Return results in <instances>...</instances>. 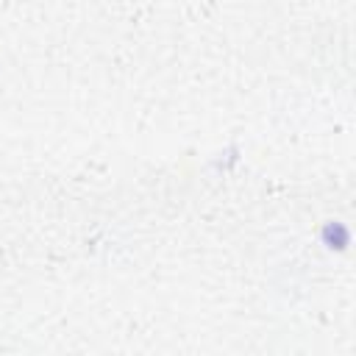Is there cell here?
Segmentation results:
<instances>
[{"mask_svg":"<svg viewBox=\"0 0 356 356\" xmlns=\"http://www.w3.org/2000/svg\"><path fill=\"white\" fill-rule=\"evenodd\" d=\"M323 239H325V245H328V248L342 250V248L348 245V228H345L342 222H328V225H325V231H323Z\"/></svg>","mask_w":356,"mask_h":356,"instance_id":"1","label":"cell"}]
</instances>
